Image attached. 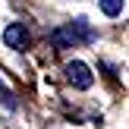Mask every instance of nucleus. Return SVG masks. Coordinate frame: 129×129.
I'll return each mask as SVG.
<instances>
[{
	"instance_id": "nucleus-1",
	"label": "nucleus",
	"mask_w": 129,
	"mask_h": 129,
	"mask_svg": "<svg viewBox=\"0 0 129 129\" xmlns=\"http://www.w3.org/2000/svg\"><path fill=\"white\" fill-rule=\"evenodd\" d=\"M66 79L73 82L76 88H91V82H94V76H91V69L85 66L82 60H73L66 66Z\"/></svg>"
},
{
	"instance_id": "nucleus-2",
	"label": "nucleus",
	"mask_w": 129,
	"mask_h": 129,
	"mask_svg": "<svg viewBox=\"0 0 129 129\" xmlns=\"http://www.w3.org/2000/svg\"><path fill=\"white\" fill-rule=\"evenodd\" d=\"M3 41L10 44V47H28V31H25V25L22 22H13V25H6V31H3Z\"/></svg>"
},
{
	"instance_id": "nucleus-3",
	"label": "nucleus",
	"mask_w": 129,
	"mask_h": 129,
	"mask_svg": "<svg viewBox=\"0 0 129 129\" xmlns=\"http://www.w3.org/2000/svg\"><path fill=\"white\" fill-rule=\"evenodd\" d=\"M50 44H54V47H73L76 38H73L69 28H57V31H50Z\"/></svg>"
},
{
	"instance_id": "nucleus-4",
	"label": "nucleus",
	"mask_w": 129,
	"mask_h": 129,
	"mask_svg": "<svg viewBox=\"0 0 129 129\" xmlns=\"http://www.w3.org/2000/svg\"><path fill=\"white\" fill-rule=\"evenodd\" d=\"M101 10H104L107 16H120V13H123V0H101Z\"/></svg>"
},
{
	"instance_id": "nucleus-5",
	"label": "nucleus",
	"mask_w": 129,
	"mask_h": 129,
	"mask_svg": "<svg viewBox=\"0 0 129 129\" xmlns=\"http://www.w3.org/2000/svg\"><path fill=\"white\" fill-rule=\"evenodd\" d=\"M0 98H3V107H10V110L16 107V101H13V94H10V91H0Z\"/></svg>"
}]
</instances>
